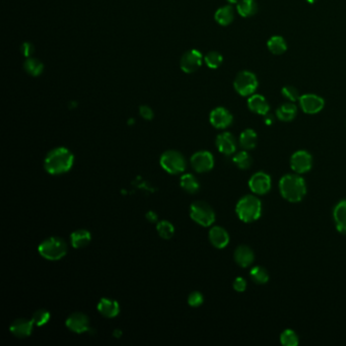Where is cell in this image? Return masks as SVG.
Instances as JSON below:
<instances>
[{
    "instance_id": "5",
    "label": "cell",
    "mask_w": 346,
    "mask_h": 346,
    "mask_svg": "<svg viewBox=\"0 0 346 346\" xmlns=\"http://www.w3.org/2000/svg\"><path fill=\"white\" fill-rule=\"evenodd\" d=\"M191 218L201 226L207 227L215 221V212L212 207L203 201H195L190 206Z\"/></svg>"
},
{
    "instance_id": "42",
    "label": "cell",
    "mask_w": 346,
    "mask_h": 346,
    "mask_svg": "<svg viewBox=\"0 0 346 346\" xmlns=\"http://www.w3.org/2000/svg\"><path fill=\"white\" fill-rule=\"evenodd\" d=\"M265 123L267 124V125H271L272 123H273V117L272 116H269L268 114L265 116Z\"/></svg>"
},
{
    "instance_id": "13",
    "label": "cell",
    "mask_w": 346,
    "mask_h": 346,
    "mask_svg": "<svg viewBox=\"0 0 346 346\" xmlns=\"http://www.w3.org/2000/svg\"><path fill=\"white\" fill-rule=\"evenodd\" d=\"M202 64V54L198 50H190L186 52L181 59L180 65L184 72L192 73L196 71Z\"/></svg>"
},
{
    "instance_id": "43",
    "label": "cell",
    "mask_w": 346,
    "mask_h": 346,
    "mask_svg": "<svg viewBox=\"0 0 346 346\" xmlns=\"http://www.w3.org/2000/svg\"><path fill=\"white\" fill-rule=\"evenodd\" d=\"M121 335H122V333H121L119 330H115V332H114V336H115V337L119 338Z\"/></svg>"
},
{
    "instance_id": "35",
    "label": "cell",
    "mask_w": 346,
    "mask_h": 346,
    "mask_svg": "<svg viewBox=\"0 0 346 346\" xmlns=\"http://www.w3.org/2000/svg\"><path fill=\"white\" fill-rule=\"evenodd\" d=\"M204 61L209 68L215 69V68H218L221 65L222 56H221V54H219L216 51H211V52L206 54V56L204 57Z\"/></svg>"
},
{
    "instance_id": "19",
    "label": "cell",
    "mask_w": 346,
    "mask_h": 346,
    "mask_svg": "<svg viewBox=\"0 0 346 346\" xmlns=\"http://www.w3.org/2000/svg\"><path fill=\"white\" fill-rule=\"evenodd\" d=\"M254 259H255L254 252L248 246H245V245L239 246L237 250L235 251V260L237 264L243 268H246L252 265V263L254 262Z\"/></svg>"
},
{
    "instance_id": "45",
    "label": "cell",
    "mask_w": 346,
    "mask_h": 346,
    "mask_svg": "<svg viewBox=\"0 0 346 346\" xmlns=\"http://www.w3.org/2000/svg\"><path fill=\"white\" fill-rule=\"evenodd\" d=\"M309 3H315L317 0H307Z\"/></svg>"
},
{
    "instance_id": "4",
    "label": "cell",
    "mask_w": 346,
    "mask_h": 346,
    "mask_svg": "<svg viewBox=\"0 0 346 346\" xmlns=\"http://www.w3.org/2000/svg\"><path fill=\"white\" fill-rule=\"evenodd\" d=\"M39 254L46 260L57 261L62 259L67 253L65 241L58 237H51L44 240L38 247Z\"/></svg>"
},
{
    "instance_id": "36",
    "label": "cell",
    "mask_w": 346,
    "mask_h": 346,
    "mask_svg": "<svg viewBox=\"0 0 346 346\" xmlns=\"http://www.w3.org/2000/svg\"><path fill=\"white\" fill-rule=\"evenodd\" d=\"M281 94L282 96L287 99L290 102H296V101H299L301 96L298 92V90L292 85H286L284 86L282 90H281Z\"/></svg>"
},
{
    "instance_id": "25",
    "label": "cell",
    "mask_w": 346,
    "mask_h": 346,
    "mask_svg": "<svg viewBox=\"0 0 346 346\" xmlns=\"http://www.w3.org/2000/svg\"><path fill=\"white\" fill-rule=\"evenodd\" d=\"M214 17L219 24L227 25L234 19V9L230 5L222 6L216 10Z\"/></svg>"
},
{
    "instance_id": "1",
    "label": "cell",
    "mask_w": 346,
    "mask_h": 346,
    "mask_svg": "<svg viewBox=\"0 0 346 346\" xmlns=\"http://www.w3.org/2000/svg\"><path fill=\"white\" fill-rule=\"evenodd\" d=\"M74 164L73 154L66 148H56L48 153L44 160V168L51 175H62L71 170Z\"/></svg>"
},
{
    "instance_id": "38",
    "label": "cell",
    "mask_w": 346,
    "mask_h": 346,
    "mask_svg": "<svg viewBox=\"0 0 346 346\" xmlns=\"http://www.w3.org/2000/svg\"><path fill=\"white\" fill-rule=\"evenodd\" d=\"M234 290L238 293H243L247 289V281L243 277H237L233 283Z\"/></svg>"
},
{
    "instance_id": "14",
    "label": "cell",
    "mask_w": 346,
    "mask_h": 346,
    "mask_svg": "<svg viewBox=\"0 0 346 346\" xmlns=\"http://www.w3.org/2000/svg\"><path fill=\"white\" fill-rule=\"evenodd\" d=\"M209 121L213 127L217 129H224L232 124L233 116L226 109L218 107L211 111Z\"/></svg>"
},
{
    "instance_id": "2",
    "label": "cell",
    "mask_w": 346,
    "mask_h": 346,
    "mask_svg": "<svg viewBox=\"0 0 346 346\" xmlns=\"http://www.w3.org/2000/svg\"><path fill=\"white\" fill-rule=\"evenodd\" d=\"M279 190L281 196L293 203L300 202L307 193L305 180L299 175H285L279 181Z\"/></svg>"
},
{
    "instance_id": "8",
    "label": "cell",
    "mask_w": 346,
    "mask_h": 346,
    "mask_svg": "<svg viewBox=\"0 0 346 346\" xmlns=\"http://www.w3.org/2000/svg\"><path fill=\"white\" fill-rule=\"evenodd\" d=\"M191 166L197 173H206L212 170L214 159L212 154L207 151H200L191 157Z\"/></svg>"
},
{
    "instance_id": "15",
    "label": "cell",
    "mask_w": 346,
    "mask_h": 346,
    "mask_svg": "<svg viewBox=\"0 0 346 346\" xmlns=\"http://www.w3.org/2000/svg\"><path fill=\"white\" fill-rule=\"evenodd\" d=\"M34 325L32 319H16L10 324L9 331L17 338H26L32 334Z\"/></svg>"
},
{
    "instance_id": "26",
    "label": "cell",
    "mask_w": 346,
    "mask_h": 346,
    "mask_svg": "<svg viewBox=\"0 0 346 346\" xmlns=\"http://www.w3.org/2000/svg\"><path fill=\"white\" fill-rule=\"evenodd\" d=\"M257 145V133L253 129H246L240 135V146L244 150H253Z\"/></svg>"
},
{
    "instance_id": "28",
    "label": "cell",
    "mask_w": 346,
    "mask_h": 346,
    "mask_svg": "<svg viewBox=\"0 0 346 346\" xmlns=\"http://www.w3.org/2000/svg\"><path fill=\"white\" fill-rule=\"evenodd\" d=\"M237 10L243 17H248L256 13L257 4L254 0H240L237 3Z\"/></svg>"
},
{
    "instance_id": "40",
    "label": "cell",
    "mask_w": 346,
    "mask_h": 346,
    "mask_svg": "<svg viewBox=\"0 0 346 346\" xmlns=\"http://www.w3.org/2000/svg\"><path fill=\"white\" fill-rule=\"evenodd\" d=\"M21 52L25 57H30L34 52V46L31 43L25 42L21 45Z\"/></svg>"
},
{
    "instance_id": "9",
    "label": "cell",
    "mask_w": 346,
    "mask_h": 346,
    "mask_svg": "<svg viewBox=\"0 0 346 346\" xmlns=\"http://www.w3.org/2000/svg\"><path fill=\"white\" fill-rule=\"evenodd\" d=\"M65 325L70 331H72L76 334L86 333L91 330L90 319L83 313H73V314H71L66 319Z\"/></svg>"
},
{
    "instance_id": "18",
    "label": "cell",
    "mask_w": 346,
    "mask_h": 346,
    "mask_svg": "<svg viewBox=\"0 0 346 346\" xmlns=\"http://www.w3.org/2000/svg\"><path fill=\"white\" fill-rule=\"evenodd\" d=\"M98 311L100 314L108 319L115 318L120 313V306L117 301L103 298L98 303Z\"/></svg>"
},
{
    "instance_id": "17",
    "label": "cell",
    "mask_w": 346,
    "mask_h": 346,
    "mask_svg": "<svg viewBox=\"0 0 346 346\" xmlns=\"http://www.w3.org/2000/svg\"><path fill=\"white\" fill-rule=\"evenodd\" d=\"M208 237L212 246L217 249H223L229 243V236L221 226H212L209 230Z\"/></svg>"
},
{
    "instance_id": "29",
    "label": "cell",
    "mask_w": 346,
    "mask_h": 346,
    "mask_svg": "<svg viewBox=\"0 0 346 346\" xmlns=\"http://www.w3.org/2000/svg\"><path fill=\"white\" fill-rule=\"evenodd\" d=\"M252 280L258 284H265L269 280V274L267 270L261 266H255L250 271Z\"/></svg>"
},
{
    "instance_id": "39",
    "label": "cell",
    "mask_w": 346,
    "mask_h": 346,
    "mask_svg": "<svg viewBox=\"0 0 346 346\" xmlns=\"http://www.w3.org/2000/svg\"><path fill=\"white\" fill-rule=\"evenodd\" d=\"M139 113L141 117L146 120H152L154 118V112L149 106H141L139 109Z\"/></svg>"
},
{
    "instance_id": "37",
    "label": "cell",
    "mask_w": 346,
    "mask_h": 346,
    "mask_svg": "<svg viewBox=\"0 0 346 346\" xmlns=\"http://www.w3.org/2000/svg\"><path fill=\"white\" fill-rule=\"evenodd\" d=\"M204 302L203 296L199 292H192L188 297V304L193 308L200 307Z\"/></svg>"
},
{
    "instance_id": "22",
    "label": "cell",
    "mask_w": 346,
    "mask_h": 346,
    "mask_svg": "<svg viewBox=\"0 0 346 346\" xmlns=\"http://www.w3.org/2000/svg\"><path fill=\"white\" fill-rule=\"evenodd\" d=\"M92 241V235L86 229H77L71 233L70 235V242L73 248L80 249L84 248L90 244Z\"/></svg>"
},
{
    "instance_id": "27",
    "label": "cell",
    "mask_w": 346,
    "mask_h": 346,
    "mask_svg": "<svg viewBox=\"0 0 346 346\" xmlns=\"http://www.w3.org/2000/svg\"><path fill=\"white\" fill-rule=\"evenodd\" d=\"M267 47L269 51L274 55H280L284 53L287 49L285 40L280 36H273L267 42Z\"/></svg>"
},
{
    "instance_id": "30",
    "label": "cell",
    "mask_w": 346,
    "mask_h": 346,
    "mask_svg": "<svg viewBox=\"0 0 346 346\" xmlns=\"http://www.w3.org/2000/svg\"><path fill=\"white\" fill-rule=\"evenodd\" d=\"M233 162L241 170L249 169L252 166V163H253L251 156L245 151L236 154V156L233 159Z\"/></svg>"
},
{
    "instance_id": "33",
    "label": "cell",
    "mask_w": 346,
    "mask_h": 346,
    "mask_svg": "<svg viewBox=\"0 0 346 346\" xmlns=\"http://www.w3.org/2000/svg\"><path fill=\"white\" fill-rule=\"evenodd\" d=\"M50 319H51L50 312L45 309H40L36 311L32 317L33 323L38 327H42L46 325L50 321Z\"/></svg>"
},
{
    "instance_id": "41",
    "label": "cell",
    "mask_w": 346,
    "mask_h": 346,
    "mask_svg": "<svg viewBox=\"0 0 346 346\" xmlns=\"http://www.w3.org/2000/svg\"><path fill=\"white\" fill-rule=\"evenodd\" d=\"M146 218L150 221V222H157L158 221V214L155 211H149L146 214Z\"/></svg>"
},
{
    "instance_id": "10",
    "label": "cell",
    "mask_w": 346,
    "mask_h": 346,
    "mask_svg": "<svg viewBox=\"0 0 346 346\" xmlns=\"http://www.w3.org/2000/svg\"><path fill=\"white\" fill-rule=\"evenodd\" d=\"M313 165L312 156L306 151L296 152L291 158V167L297 174L309 172Z\"/></svg>"
},
{
    "instance_id": "16",
    "label": "cell",
    "mask_w": 346,
    "mask_h": 346,
    "mask_svg": "<svg viewBox=\"0 0 346 346\" xmlns=\"http://www.w3.org/2000/svg\"><path fill=\"white\" fill-rule=\"evenodd\" d=\"M216 148L219 153L225 155V156H230L236 153L237 150V142L233 134L229 132H223L219 134L216 137L215 140Z\"/></svg>"
},
{
    "instance_id": "6",
    "label": "cell",
    "mask_w": 346,
    "mask_h": 346,
    "mask_svg": "<svg viewBox=\"0 0 346 346\" xmlns=\"http://www.w3.org/2000/svg\"><path fill=\"white\" fill-rule=\"evenodd\" d=\"M161 167L172 175L183 173L186 169V161L184 156L177 151H167L160 159Z\"/></svg>"
},
{
    "instance_id": "44",
    "label": "cell",
    "mask_w": 346,
    "mask_h": 346,
    "mask_svg": "<svg viewBox=\"0 0 346 346\" xmlns=\"http://www.w3.org/2000/svg\"><path fill=\"white\" fill-rule=\"evenodd\" d=\"M229 3H232V4H235V3H238L239 2V0H227Z\"/></svg>"
},
{
    "instance_id": "11",
    "label": "cell",
    "mask_w": 346,
    "mask_h": 346,
    "mask_svg": "<svg viewBox=\"0 0 346 346\" xmlns=\"http://www.w3.org/2000/svg\"><path fill=\"white\" fill-rule=\"evenodd\" d=\"M250 190L257 195H264L271 189V178L268 174L258 172L249 180Z\"/></svg>"
},
{
    "instance_id": "23",
    "label": "cell",
    "mask_w": 346,
    "mask_h": 346,
    "mask_svg": "<svg viewBox=\"0 0 346 346\" xmlns=\"http://www.w3.org/2000/svg\"><path fill=\"white\" fill-rule=\"evenodd\" d=\"M297 113H298V109L296 105L293 103H285L276 110L277 118L283 122L293 121L295 117L297 116Z\"/></svg>"
},
{
    "instance_id": "31",
    "label": "cell",
    "mask_w": 346,
    "mask_h": 346,
    "mask_svg": "<svg viewBox=\"0 0 346 346\" xmlns=\"http://www.w3.org/2000/svg\"><path fill=\"white\" fill-rule=\"evenodd\" d=\"M23 67L28 74L34 75V76L40 75L43 72V68H44L42 62L35 58H27L24 61Z\"/></svg>"
},
{
    "instance_id": "3",
    "label": "cell",
    "mask_w": 346,
    "mask_h": 346,
    "mask_svg": "<svg viewBox=\"0 0 346 346\" xmlns=\"http://www.w3.org/2000/svg\"><path fill=\"white\" fill-rule=\"evenodd\" d=\"M238 217L244 222H253L261 216V201L254 195H246L242 197L236 206Z\"/></svg>"
},
{
    "instance_id": "12",
    "label": "cell",
    "mask_w": 346,
    "mask_h": 346,
    "mask_svg": "<svg viewBox=\"0 0 346 346\" xmlns=\"http://www.w3.org/2000/svg\"><path fill=\"white\" fill-rule=\"evenodd\" d=\"M300 106L302 108V110L307 113V114H317L320 111L323 110L324 106H325V102L324 100L317 96V95H313V94H307L304 96H301L300 100Z\"/></svg>"
},
{
    "instance_id": "20",
    "label": "cell",
    "mask_w": 346,
    "mask_h": 346,
    "mask_svg": "<svg viewBox=\"0 0 346 346\" xmlns=\"http://www.w3.org/2000/svg\"><path fill=\"white\" fill-rule=\"evenodd\" d=\"M248 107L252 112L263 116H266L270 110L268 102L261 95H252L248 100Z\"/></svg>"
},
{
    "instance_id": "21",
    "label": "cell",
    "mask_w": 346,
    "mask_h": 346,
    "mask_svg": "<svg viewBox=\"0 0 346 346\" xmlns=\"http://www.w3.org/2000/svg\"><path fill=\"white\" fill-rule=\"evenodd\" d=\"M333 218L336 228L346 235V200H341L333 210Z\"/></svg>"
},
{
    "instance_id": "24",
    "label": "cell",
    "mask_w": 346,
    "mask_h": 346,
    "mask_svg": "<svg viewBox=\"0 0 346 346\" xmlns=\"http://www.w3.org/2000/svg\"><path fill=\"white\" fill-rule=\"evenodd\" d=\"M180 185L186 192L190 194L196 193L200 188L197 178L192 174H184L180 179Z\"/></svg>"
},
{
    "instance_id": "34",
    "label": "cell",
    "mask_w": 346,
    "mask_h": 346,
    "mask_svg": "<svg viewBox=\"0 0 346 346\" xmlns=\"http://www.w3.org/2000/svg\"><path fill=\"white\" fill-rule=\"evenodd\" d=\"M280 342L283 346H297L299 344V336L294 330L286 329L280 334Z\"/></svg>"
},
{
    "instance_id": "32",
    "label": "cell",
    "mask_w": 346,
    "mask_h": 346,
    "mask_svg": "<svg viewBox=\"0 0 346 346\" xmlns=\"http://www.w3.org/2000/svg\"><path fill=\"white\" fill-rule=\"evenodd\" d=\"M157 230L160 237L164 240H170L175 234L173 224L168 220H162L157 224Z\"/></svg>"
},
{
    "instance_id": "7",
    "label": "cell",
    "mask_w": 346,
    "mask_h": 346,
    "mask_svg": "<svg viewBox=\"0 0 346 346\" xmlns=\"http://www.w3.org/2000/svg\"><path fill=\"white\" fill-rule=\"evenodd\" d=\"M235 90L243 97L252 96L258 88V80L251 71H242L238 74L234 82Z\"/></svg>"
}]
</instances>
